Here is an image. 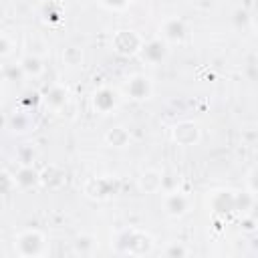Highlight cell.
<instances>
[{"label":"cell","instance_id":"4316f807","mask_svg":"<svg viewBox=\"0 0 258 258\" xmlns=\"http://www.w3.org/2000/svg\"><path fill=\"white\" fill-rule=\"evenodd\" d=\"M12 50H14V40H12L8 34L0 32V58L10 56V54H12Z\"/></svg>","mask_w":258,"mask_h":258},{"label":"cell","instance_id":"d6986e66","mask_svg":"<svg viewBox=\"0 0 258 258\" xmlns=\"http://www.w3.org/2000/svg\"><path fill=\"white\" fill-rule=\"evenodd\" d=\"M28 113H30V111H26V109H22V107L14 109V111L10 113V117H8V127H10L14 133H24V131H28V129H30V123H32V119H30Z\"/></svg>","mask_w":258,"mask_h":258},{"label":"cell","instance_id":"e0dca14e","mask_svg":"<svg viewBox=\"0 0 258 258\" xmlns=\"http://www.w3.org/2000/svg\"><path fill=\"white\" fill-rule=\"evenodd\" d=\"M18 67H20L22 75L32 77V79H36V77H40L44 73V60H42V56H36V54H30V52H26V54L20 56Z\"/></svg>","mask_w":258,"mask_h":258},{"label":"cell","instance_id":"44dd1931","mask_svg":"<svg viewBox=\"0 0 258 258\" xmlns=\"http://www.w3.org/2000/svg\"><path fill=\"white\" fill-rule=\"evenodd\" d=\"M60 56H62V62H64L67 67H79V64L83 62V58H85L83 48H81V46H75V44L64 46Z\"/></svg>","mask_w":258,"mask_h":258},{"label":"cell","instance_id":"f546056e","mask_svg":"<svg viewBox=\"0 0 258 258\" xmlns=\"http://www.w3.org/2000/svg\"><path fill=\"white\" fill-rule=\"evenodd\" d=\"M4 75H6L8 81H14L18 75H22V71H20L18 64H12V67H6V69H4Z\"/></svg>","mask_w":258,"mask_h":258},{"label":"cell","instance_id":"f1b7e54d","mask_svg":"<svg viewBox=\"0 0 258 258\" xmlns=\"http://www.w3.org/2000/svg\"><path fill=\"white\" fill-rule=\"evenodd\" d=\"M38 101H40L38 93H28V95H24V97L20 99V107L26 109V111H30V109H34V107L38 105Z\"/></svg>","mask_w":258,"mask_h":258},{"label":"cell","instance_id":"1f68e13d","mask_svg":"<svg viewBox=\"0 0 258 258\" xmlns=\"http://www.w3.org/2000/svg\"><path fill=\"white\" fill-rule=\"evenodd\" d=\"M0 105H2V95H0Z\"/></svg>","mask_w":258,"mask_h":258},{"label":"cell","instance_id":"8992f818","mask_svg":"<svg viewBox=\"0 0 258 258\" xmlns=\"http://www.w3.org/2000/svg\"><path fill=\"white\" fill-rule=\"evenodd\" d=\"M161 208H163V214L165 216L177 220V218H183L185 214H189V210H191V198L185 191L171 189V191H167L163 196Z\"/></svg>","mask_w":258,"mask_h":258},{"label":"cell","instance_id":"cb8c5ba5","mask_svg":"<svg viewBox=\"0 0 258 258\" xmlns=\"http://www.w3.org/2000/svg\"><path fill=\"white\" fill-rule=\"evenodd\" d=\"M14 189H16V185H14V177H12L8 171L0 169V198L12 194Z\"/></svg>","mask_w":258,"mask_h":258},{"label":"cell","instance_id":"ac0fdd59","mask_svg":"<svg viewBox=\"0 0 258 258\" xmlns=\"http://www.w3.org/2000/svg\"><path fill=\"white\" fill-rule=\"evenodd\" d=\"M129 141H131V133H129V129L123 127V125H117V127H111V129L105 131V143H107L109 147L121 149V147H127Z\"/></svg>","mask_w":258,"mask_h":258},{"label":"cell","instance_id":"4fadbf2b","mask_svg":"<svg viewBox=\"0 0 258 258\" xmlns=\"http://www.w3.org/2000/svg\"><path fill=\"white\" fill-rule=\"evenodd\" d=\"M137 187L141 194H157L163 187V173L159 169H143L137 177Z\"/></svg>","mask_w":258,"mask_h":258},{"label":"cell","instance_id":"5b68a950","mask_svg":"<svg viewBox=\"0 0 258 258\" xmlns=\"http://www.w3.org/2000/svg\"><path fill=\"white\" fill-rule=\"evenodd\" d=\"M119 105H121V95L115 87L103 85V87L95 89L91 95V107L99 115H111Z\"/></svg>","mask_w":258,"mask_h":258},{"label":"cell","instance_id":"603a6c76","mask_svg":"<svg viewBox=\"0 0 258 258\" xmlns=\"http://www.w3.org/2000/svg\"><path fill=\"white\" fill-rule=\"evenodd\" d=\"M26 48H28L26 52L36 54V56H42L48 52V46H46L44 38H40V36H26Z\"/></svg>","mask_w":258,"mask_h":258},{"label":"cell","instance_id":"d4e9b609","mask_svg":"<svg viewBox=\"0 0 258 258\" xmlns=\"http://www.w3.org/2000/svg\"><path fill=\"white\" fill-rule=\"evenodd\" d=\"M16 159H18L20 165H30L32 159H34V149H32L28 143L20 145V147L16 149Z\"/></svg>","mask_w":258,"mask_h":258},{"label":"cell","instance_id":"9a60e30c","mask_svg":"<svg viewBox=\"0 0 258 258\" xmlns=\"http://www.w3.org/2000/svg\"><path fill=\"white\" fill-rule=\"evenodd\" d=\"M42 99H44L46 107L58 111V109H62V107L69 103V89H67V85H62V83H54V85H50V87L46 89V93H44Z\"/></svg>","mask_w":258,"mask_h":258},{"label":"cell","instance_id":"7c38bea8","mask_svg":"<svg viewBox=\"0 0 258 258\" xmlns=\"http://www.w3.org/2000/svg\"><path fill=\"white\" fill-rule=\"evenodd\" d=\"M38 177H40V185L52 191L62 189L67 185V171L56 163H48L42 169H38Z\"/></svg>","mask_w":258,"mask_h":258},{"label":"cell","instance_id":"ba28073f","mask_svg":"<svg viewBox=\"0 0 258 258\" xmlns=\"http://www.w3.org/2000/svg\"><path fill=\"white\" fill-rule=\"evenodd\" d=\"M137 54L145 64H159L169 56V44L161 36H155V38L143 40Z\"/></svg>","mask_w":258,"mask_h":258},{"label":"cell","instance_id":"30bf717a","mask_svg":"<svg viewBox=\"0 0 258 258\" xmlns=\"http://www.w3.org/2000/svg\"><path fill=\"white\" fill-rule=\"evenodd\" d=\"M200 139H202V129L194 121H179L171 127V141L177 145H183V147L198 145Z\"/></svg>","mask_w":258,"mask_h":258},{"label":"cell","instance_id":"4dcf8cb0","mask_svg":"<svg viewBox=\"0 0 258 258\" xmlns=\"http://www.w3.org/2000/svg\"><path fill=\"white\" fill-rule=\"evenodd\" d=\"M246 189L256 196V169H254V167L248 171V187H246Z\"/></svg>","mask_w":258,"mask_h":258},{"label":"cell","instance_id":"3957f363","mask_svg":"<svg viewBox=\"0 0 258 258\" xmlns=\"http://www.w3.org/2000/svg\"><path fill=\"white\" fill-rule=\"evenodd\" d=\"M83 194L95 202H107L119 194V179L111 175H93L83 183Z\"/></svg>","mask_w":258,"mask_h":258},{"label":"cell","instance_id":"484cf974","mask_svg":"<svg viewBox=\"0 0 258 258\" xmlns=\"http://www.w3.org/2000/svg\"><path fill=\"white\" fill-rule=\"evenodd\" d=\"M103 8H107V10H113V12H121V10H127L131 4H133V0H97Z\"/></svg>","mask_w":258,"mask_h":258},{"label":"cell","instance_id":"7a4b0ae2","mask_svg":"<svg viewBox=\"0 0 258 258\" xmlns=\"http://www.w3.org/2000/svg\"><path fill=\"white\" fill-rule=\"evenodd\" d=\"M14 252L22 258H36V256H44L48 252V242L42 230L38 228H26L22 232H18L14 236Z\"/></svg>","mask_w":258,"mask_h":258},{"label":"cell","instance_id":"52a82bcc","mask_svg":"<svg viewBox=\"0 0 258 258\" xmlns=\"http://www.w3.org/2000/svg\"><path fill=\"white\" fill-rule=\"evenodd\" d=\"M123 93L127 99L135 101V103H141V101H147L153 93V83L149 77L141 75V73H135L131 75L127 81H125V87H123Z\"/></svg>","mask_w":258,"mask_h":258},{"label":"cell","instance_id":"8fae6325","mask_svg":"<svg viewBox=\"0 0 258 258\" xmlns=\"http://www.w3.org/2000/svg\"><path fill=\"white\" fill-rule=\"evenodd\" d=\"M159 34L167 44H179L187 36V26L179 16H169V18H165L161 22Z\"/></svg>","mask_w":258,"mask_h":258},{"label":"cell","instance_id":"277c9868","mask_svg":"<svg viewBox=\"0 0 258 258\" xmlns=\"http://www.w3.org/2000/svg\"><path fill=\"white\" fill-rule=\"evenodd\" d=\"M141 44H143L141 34L137 30H131V28H119L111 36V48H113V52L119 54V56H125V58L135 56L139 52Z\"/></svg>","mask_w":258,"mask_h":258},{"label":"cell","instance_id":"5bb4252c","mask_svg":"<svg viewBox=\"0 0 258 258\" xmlns=\"http://www.w3.org/2000/svg\"><path fill=\"white\" fill-rule=\"evenodd\" d=\"M14 177V185L18 189H32L36 185H40V177H38V169L30 163V165H20L16 169Z\"/></svg>","mask_w":258,"mask_h":258},{"label":"cell","instance_id":"83f0119b","mask_svg":"<svg viewBox=\"0 0 258 258\" xmlns=\"http://www.w3.org/2000/svg\"><path fill=\"white\" fill-rule=\"evenodd\" d=\"M240 230H242L244 234H254V232H256V218H254L252 214H242Z\"/></svg>","mask_w":258,"mask_h":258},{"label":"cell","instance_id":"ffe728a7","mask_svg":"<svg viewBox=\"0 0 258 258\" xmlns=\"http://www.w3.org/2000/svg\"><path fill=\"white\" fill-rule=\"evenodd\" d=\"M40 16L48 24H60L62 18H64V12H62V6L56 0H46L40 8Z\"/></svg>","mask_w":258,"mask_h":258},{"label":"cell","instance_id":"2e32d148","mask_svg":"<svg viewBox=\"0 0 258 258\" xmlns=\"http://www.w3.org/2000/svg\"><path fill=\"white\" fill-rule=\"evenodd\" d=\"M97 250H99V242L95 234L83 232L73 240V254L77 256H93Z\"/></svg>","mask_w":258,"mask_h":258},{"label":"cell","instance_id":"9c48e42d","mask_svg":"<svg viewBox=\"0 0 258 258\" xmlns=\"http://www.w3.org/2000/svg\"><path fill=\"white\" fill-rule=\"evenodd\" d=\"M208 206H210L212 214L218 218L236 214V191L234 189H216L210 194Z\"/></svg>","mask_w":258,"mask_h":258},{"label":"cell","instance_id":"6da1fadb","mask_svg":"<svg viewBox=\"0 0 258 258\" xmlns=\"http://www.w3.org/2000/svg\"><path fill=\"white\" fill-rule=\"evenodd\" d=\"M113 252L117 254H129V256H147L155 248V240L149 232L137 230V228H125L119 230L111 242Z\"/></svg>","mask_w":258,"mask_h":258},{"label":"cell","instance_id":"7402d4cb","mask_svg":"<svg viewBox=\"0 0 258 258\" xmlns=\"http://www.w3.org/2000/svg\"><path fill=\"white\" fill-rule=\"evenodd\" d=\"M189 254H191V250L183 242H169L165 246V250H163V256L165 258H185Z\"/></svg>","mask_w":258,"mask_h":258}]
</instances>
